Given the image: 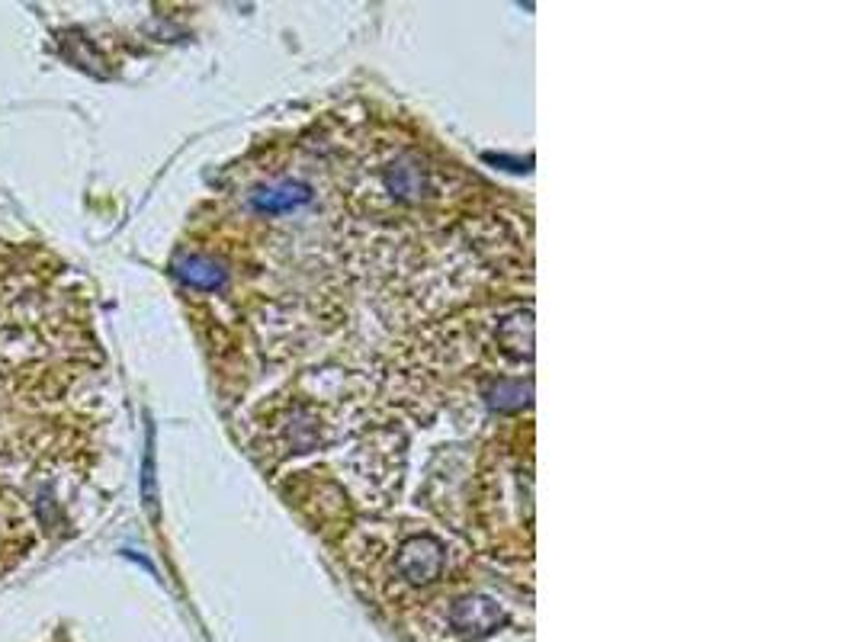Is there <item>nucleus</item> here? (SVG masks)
<instances>
[{
    "instance_id": "f257e3e1",
    "label": "nucleus",
    "mask_w": 857,
    "mask_h": 642,
    "mask_svg": "<svg viewBox=\"0 0 857 642\" xmlns=\"http://www.w3.org/2000/svg\"><path fill=\"white\" fill-rule=\"evenodd\" d=\"M94 370L81 296L55 257L0 248V575L61 517L81 472Z\"/></svg>"
},
{
    "instance_id": "f03ea898",
    "label": "nucleus",
    "mask_w": 857,
    "mask_h": 642,
    "mask_svg": "<svg viewBox=\"0 0 857 642\" xmlns=\"http://www.w3.org/2000/svg\"><path fill=\"white\" fill-rule=\"evenodd\" d=\"M447 565V553L434 537H415L402 546L399 553V572L411 585H431L443 575Z\"/></svg>"
},
{
    "instance_id": "7ed1b4c3",
    "label": "nucleus",
    "mask_w": 857,
    "mask_h": 642,
    "mask_svg": "<svg viewBox=\"0 0 857 642\" xmlns=\"http://www.w3.org/2000/svg\"><path fill=\"white\" fill-rule=\"evenodd\" d=\"M453 630L466 636H485L501 626V607L488 598H463L453 604Z\"/></svg>"
},
{
    "instance_id": "20e7f679",
    "label": "nucleus",
    "mask_w": 857,
    "mask_h": 642,
    "mask_svg": "<svg viewBox=\"0 0 857 642\" xmlns=\"http://www.w3.org/2000/svg\"><path fill=\"white\" fill-rule=\"evenodd\" d=\"M305 200H309V190L302 183H273V187H264L251 196V203L260 212H289L302 206Z\"/></svg>"
}]
</instances>
